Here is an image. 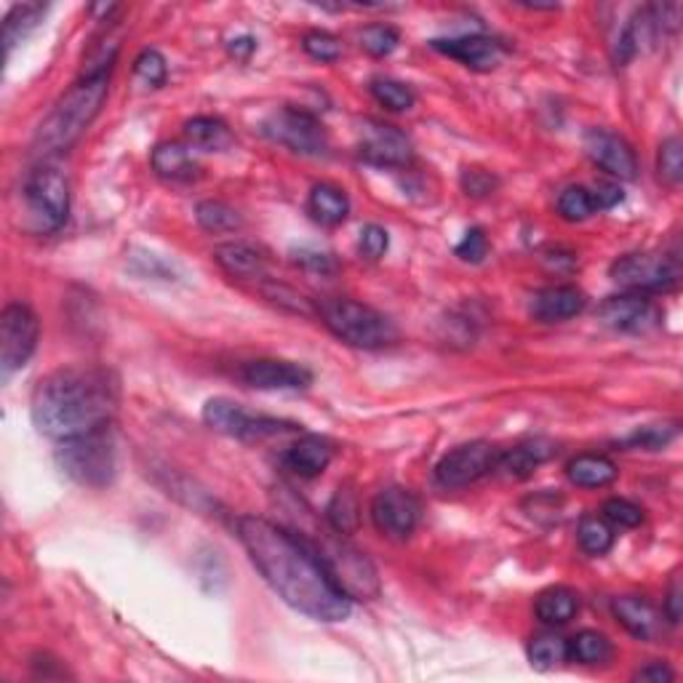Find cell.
Instances as JSON below:
<instances>
[{"label":"cell","instance_id":"1","mask_svg":"<svg viewBox=\"0 0 683 683\" xmlns=\"http://www.w3.org/2000/svg\"><path fill=\"white\" fill-rule=\"evenodd\" d=\"M238 537L264 582L299 614L315 622H345L350 617L352 598L308 537L259 516L240 518Z\"/></svg>","mask_w":683,"mask_h":683},{"label":"cell","instance_id":"2","mask_svg":"<svg viewBox=\"0 0 683 683\" xmlns=\"http://www.w3.org/2000/svg\"><path fill=\"white\" fill-rule=\"evenodd\" d=\"M117 406L113 374L94 367H67L51 371L35 385L29 414L38 433L54 440L108 427Z\"/></svg>","mask_w":683,"mask_h":683},{"label":"cell","instance_id":"3","mask_svg":"<svg viewBox=\"0 0 683 683\" xmlns=\"http://www.w3.org/2000/svg\"><path fill=\"white\" fill-rule=\"evenodd\" d=\"M110 73L84 75L62 99L54 104L44 123L35 132V152L40 156H54V152H67L78 142L99 115L102 104L108 102Z\"/></svg>","mask_w":683,"mask_h":683},{"label":"cell","instance_id":"4","mask_svg":"<svg viewBox=\"0 0 683 683\" xmlns=\"http://www.w3.org/2000/svg\"><path fill=\"white\" fill-rule=\"evenodd\" d=\"M318 315L334 337L361 350H380L398 339L390 318L356 299H323L318 305Z\"/></svg>","mask_w":683,"mask_h":683},{"label":"cell","instance_id":"5","mask_svg":"<svg viewBox=\"0 0 683 683\" xmlns=\"http://www.w3.org/2000/svg\"><path fill=\"white\" fill-rule=\"evenodd\" d=\"M57 462L59 468L80 486L104 488L113 484L117 457L115 438L113 433H110V425L94 430V433L59 440Z\"/></svg>","mask_w":683,"mask_h":683},{"label":"cell","instance_id":"6","mask_svg":"<svg viewBox=\"0 0 683 683\" xmlns=\"http://www.w3.org/2000/svg\"><path fill=\"white\" fill-rule=\"evenodd\" d=\"M29 229L38 235L57 233L70 214V185L57 169H35L22 190Z\"/></svg>","mask_w":683,"mask_h":683},{"label":"cell","instance_id":"7","mask_svg":"<svg viewBox=\"0 0 683 683\" xmlns=\"http://www.w3.org/2000/svg\"><path fill=\"white\" fill-rule=\"evenodd\" d=\"M262 134L270 142L286 147L305 158H323L328 152V134L313 113L299 108H281L262 123Z\"/></svg>","mask_w":683,"mask_h":683},{"label":"cell","instance_id":"8","mask_svg":"<svg viewBox=\"0 0 683 683\" xmlns=\"http://www.w3.org/2000/svg\"><path fill=\"white\" fill-rule=\"evenodd\" d=\"M203 422L216 433L229 435V438L238 440H264L273 438V435L294 433L299 425L286 420H275V417L264 414H251L244 406L233 403L227 398H211L203 406Z\"/></svg>","mask_w":683,"mask_h":683},{"label":"cell","instance_id":"9","mask_svg":"<svg viewBox=\"0 0 683 683\" xmlns=\"http://www.w3.org/2000/svg\"><path fill=\"white\" fill-rule=\"evenodd\" d=\"M38 315L22 302L5 305L0 313V374L11 380L38 347Z\"/></svg>","mask_w":683,"mask_h":683},{"label":"cell","instance_id":"10","mask_svg":"<svg viewBox=\"0 0 683 683\" xmlns=\"http://www.w3.org/2000/svg\"><path fill=\"white\" fill-rule=\"evenodd\" d=\"M614 284L635 294H665L679 286V262L665 254H625L611 264Z\"/></svg>","mask_w":683,"mask_h":683},{"label":"cell","instance_id":"11","mask_svg":"<svg viewBox=\"0 0 683 683\" xmlns=\"http://www.w3.org/2000/svg\"><path fill=\"white\" fill-rule=\"evenodd\" d=\"M499 455H502V449H497L488 440H473V444L457 446L435 464V481L444 488H464L479 484L481 479H486V475L497 470Z\"/></svg>","mask_w":683,"mask_h":683},{"label":"cell","instance_id":"12","mask_svg":"<svg viewBox=\"0 0 683 683\" xmlns=\"http://www.w3.org/2000/svg\"><path fill=\"white\" fill-rule=\"evenodd\" d=\"M358 156L371 166L380 169H400L409 166L414 158V147L403 132L390 123L363 121L361 123V142H358Z\"/></svg>","mask_w":683,"mask_h":683},{"label":"cell","instance_id":"13","mask_svg":"<svg viewBox=\"0 0 683 683\" xmlns=\"http://www.w3.org/2000/svg\"><path fill=\"white\" fill-rule=\"evenodd\" d=\"M420 499L409 488H382L371 502V521L376 532L390 539H409L420 523Z\"/></svg>","mask_w":683,"mask_h":683},{"label":"cell","instance_id":"14","mask_svg":"<svg viewBox=\"0 0 683 683\" xmlns=\"http://www.w3.org/2000/svg\"><path fill=\"white\" fill-rule=\"evenodd\" d=\"M240 380L254 390L268 393H297L313 385V371L291 361H275V358H259L240 369Z\"/></svg>","mask_w":683,"mask_h":683},{"label":"cell","instance_id":"15","mask_svg":"<svg viewBox=\"0 0 683 683\" xmlns=\"http://www.w3.org/2000/svg\"><path fill=\"white\" fill-rule=\"evenodd\" d=\"M585 152L598 169L617 176V179L630 182L638 176V158H635L633 147L617 134L606 132V128H591L585 134Z\"/></svg>","mask_w":683,"mask_h":683},{"label":"cell","instance_id":"16","mask_svg":"<svg viewBox=\"0 0 683 683\" xmlns=\"http://www.w3.org/2000/svg\"><path fill=\"white\" fill-rule=\"evenodd\" d=\"M598 318L614 332L638 334L649 332L659 323V310L651 299L644 294H622V297H609L598 308Z\"/></svg>","mask_w":683,"mask_h":683},{"label":"cell","instance_id":"17","mask_svg":"<svg viewBox=\"0 0 683 683\" xmlns=\"http://www.w3.org/2000/svg\"><path fill=\"white\" fill-rule=\"evenodd\" d=\"M438 54L457 59L468 70L475 73H488L497 70L505 59V46L497 38H486V35H459V38H438L433 40Z\"/></svg>","mask_w":683,"mask_h":683},{"label":"cell","instance_id":"18","mask_svg":"<svg viewBox=\"0 0 683 683\" xmlns=\"http://www.w3.org/2000/svg\"><path fill=\"white\" fill-rule=\"evenodd\" d=\"M611 614L633 638L657 644L665 635V614L651 600L641 596H620L611 600Z\"/></svg>","mask_w":683,"mask_h":683},{"label":"cell","instance_id":"19","mask_svg":"<svg viewBox=\"0 0 683 683\" xmlns=\"http://www.w3.org/2000/svg\"><path fill=\"white\" fill-rule=\"evenodd\" d=\"M587 297L582 288L571 284H558L542 288L532 297V315L542 323H561L580 315L585 310Z\"/></svg>","mask_w":683,"mask_h":683},{"label":"cell","instance_id":"20","mask_svg":"<svg viewBox=\"0 0 683 683\" xmlns=\"http://www.w3.org/2000/svg\"><path fill=\"white\" fill-rule=\"evenodd\" d=\"M214 262L238 281H262L268 275V257L257 246L244 244V240H229L214 249Z\"/></svg>","mask_w":683,"mask_h":683},{"label":"cell","instance_id":"21","mask_svg":"<svg viewBox=\"0 0 683 683\" xmlns=\"http://www.w3.org/2000/svg\"><path fill=\"white\" fill-rule=\"evenodd\" d=\"M334 459V446L332 440L323 438V435H302L291 449L286 451L284 462L291 473H297L299 479H318L323 470L332 464Z\"/></svg>","mask_w":683,"mask_h":683},{"label":"cell","instance_id":"22","mask_svg":"<svg viewBox=\"0 0 683 683\" xmlns=\"http://www.w3.org/2000/svg\"><path fill=\"white\" fill-rule=\"evenodd\" d=\"M150 166L156 171V176H161L163 182L171 185H185L200 176V166L193 158L190 147L179 142H161L152 150Z\"/></svg>","mask_w":683,"mask_h":683},{"label":"cell","instance_id":"23","mask_svg":"<svg viewBox=\"0 0 683 683\" xmlns=\"http://www.w3.org/2000/svg\"><path fill=\"white\" fill-rule=\"evenodd\" d=\"M552 455H556V449H552V444H547V440H539V438L529 440V444L516 446L512 451H502L494 473H502L505 479H516V481L529 479V475H532L542 462H547Z\"/></svg>","mask_w":683,"mask_h":683},{"label":"cell","instance_id":"24","mask_svg":"<svg viewBox=\"0 0 683 683\" xmlns=\"http://www.w3.org/2000/svg\"><path fill=\"white\" fill-rule=\"evenodd\" d=\"M308 211L310 216L323 227H337L350 214V198L342 187L332 185V182H321L310 190L308 196Z\"/></svg>","mask_w":683,"mask_h":683},{"label":"cell","instance_id":"25","mask_svg":"<svg viewBox=\"0 0 683 683\" xmlns=\"http://www.w3.org/2000/svg\"><path fill=\"white\" fill-rule=\"evenodd\" d=\"M185 139H187V147H193V150H203V152H225L235 142L227 123L211 115L190 117V121L185 123Z\"/></svg>","mask_w":683,"mask_h":683},{"label":"cell","instance_id":"26","mask_svg":"<svg viewBox=\"0 0 683 683\" xmlns=\"http://www.w3.org/2000/svg\"><path fill=\"white\" fill-rule=\"evenodd\" d=\"M620 468L606 455H580L567 464V479L582 488H604L614 484Z\"/></svg>","mask_w":683,"mask_h":683},{"label":"cell","instance_id":"27","mask_svg":"<svg viewBox=\"0 0 683 683\" xmlns=\"http://www.w3.org/2000/svg\"><path fill=\"white\" fill-rule=\"evenodd\" d=\"M534 611H537L539 622H545L550 628H561L574 620L576 611H580V596L571 587L563 585L547 587V591H542L537 596Z\"/></svg>","mask_w":683,"mask_h":683},{"label":"cell","instance_id":"28","mask_svg":"<svg viewBox=\"0 0 683 683\" xmlns=\"http://www.w3.org/2000/svg\"><path fill=\"white\" fill-rule=\"evenodd\" d=\"M44 14H46V5H40V3L14 5V9H11L3 20L5 51H11L16 44H22V40H25L27 35L40 25Z\"/></svg>","mask_w":683,"mask_h":683},{"label":"cell","instance_id":"29","mask_svg":"<svg viewBox=\"0 0 683 683\" xmlns=\"http://www.w3.org/2000/svg\"><path fill=\"white\" fill-rule=\"evenodd\" d=\"M569 644V659L580 665H604L609 662L611 655H614V646L598 630H582L574 638L567 641Z\"/></svg>","mask_w":683,"mask_h":683},{"label":"cell","instance_id":"30","mask_svg":"<svg viewBox=\"0 0 683 683\" xmlns=\"http://www.w3.org/2000/svg\"><path fill=\"white\" fill-rule=\"evenodd\" d=\"M576 539L587 556H606L614 545V526L604 516H585L576 526Z\"/></svg>","mask_w":683,"mask_h":683},{"label":"cell","instance_id":"31","mask_svg":"<svg viewBox=\"0 0 683 683\" xmlns=\"http://www.w3.org/2000/svg\"><path fill=\"white\" fill-rule=\"evenodd\" d=\"M600 203L593 187L571 185L558 196V214L567 222H585L593 214H598Z\"/></svg>","mask_w":683,"mask_h":683},{"label":"cell","instance_id":"32","mask_svg":"<svg viewBox=\"0 0 683 683\" xmlns=\"http://www.w3.org/2000/svg\"><path fill=\"white\" fill-rule=\"evenodd\" d=\"M569 659V644L558 633H539L529 644V662L537 670H552Z\"/></svg>","mask_w":683,"mask_h":683},{"label":"cell","instance_id":"33","mask_svg":"<svg viewBox=\"0 0 683 683\" xmlns=\"http://www.w3.org/2000/svg\"><path fill=\"white\" fill-rule=\"evenodd\" d=\"M371 97L382 104V108L393 110V113H409L417 102V94L411 91V86L400 84L393 78H376L369 86Z\"/></svg>","mask_w":683,"mask_h":683},{"label":"cell","instance_id":"34","mask_svg":"<svg viewBox=\"0 0 683 683\" xmlns=\"http://www.w3.org/2000/svg\"><path fill=\"white\" fill-rule=\"evenodd\" d=\"M198 225L206 233H233L240 227V214L233 206L222 203V200H203L196 209Z\"/></svg>","mask_w":683,"mask_h":683},{"label":"cell","instance_id":"35","mask_svg":"<svg viewBox=\"0 0 683 683\" xmlns=\"http://www.w3.org/2000/svg\"><path fill=\"white\" fill-rule=\"evenodd\" d=\"M361 521V510H358V499L350 488H339L334 494L332 505H328V523L337 534H352Z\"/></svg>","mask_w":683,"mask_h":683},{"label":"cell","instance_id":"36","mask_svg":"<svg viewBox=\"0 0 683 683\" xmlns=\"http://www.w3.org/2000/svg\"><path fill=\"white\" fill-rule=\"evenodd\" d=\"M657 171H659V179H662L668 187L681 185V179H683V142L679 137L665 139L662 147H659Z\"/></svg>","mask_w":683,"mask_h":683},{"label":"cell","instance_id":"37","mask_svg":"<svg viewBox=\"0 0 683 683\" xmlns=\"http://www.w3.org/2000/svg\"><path fill=\"white\" fill-rule=\"evenodd\" d=\"M675 435H679V425H646V427L633 430V433L622 440V446H628V449L659 451V449H665Z\"/></svg>","mask_w":683,"mask_h":683},{"label":"cell","instance_id":"38","mask_svg":"<svg viewBox=\"0 0 683 683\" xmlns=\"http://www.w3.org/2000/svg\"><path fill=\"white\" fill-rule=\"evenodd\" d=\"M400 33L390 25H369L361 33V49L371 57H390L398 49Z\"/></svg>","mask_w":683,"mask_h":683},{"label":"cell","instance_id":"39","mask_svg":"<svg viewBox=\"0 0 683 683\" xmlns=\"http://www.w3.org/2000/svg\"><path fill=\"white\" fill-rule=\"evenodd\" d=\"M600 512H604V518L611 523V526H620V529L641 526V523H644V518H646L644 508H638V505L630 502V499H625V497L606 499Z\"/></svg>","mask_w":683,"mask_h":683},{"label":"cell","instance_id":"40","mask_svg":"<svg viewBox=\"0 0 683 683\" xmlns=\"http://www.w3.org/2000/svg\"><path fill=\"white\" fill-rule=\"evenodd\" d=\"M302 49H305V54L313 57L315 62H326V64L337 62V59L342 57L339 38H334L332 33H326V29H310V33H305Z\"/></svg>","mask_w":683,"mask_h":683},{"label":"cell","instance_id":"41","mask_svg":"<svg viewBox=\"0 0 683 683\" xmlns=\"http://www.w3.org/2000/svg\"><path fill=\"white\" fill-rule=\"evenodd\" d=\"M134 73H137V78H142L147 86L158 88V86L166 84L169 64H166V59H163L161 51L145 49L142 54L134 59Z\"/></svg>","mask_w":683,"mask_h":683},{"label":"cell","instance_id":"42","mask_svg":"<svg viewBox=\"0 0 683 683\" xmlns=\"http://www.w3.org/2000/svg\"><path fill=\"white\" fill-rule=\"evenodd\" d=\"M358 249H361V257L376 262V259L385 257L387 249H390V235H387L385 227L367 225L361 229V238H358Z\"/></svg>","mask_w":683,"mask_h":683},{"label":"cell","instance_id":"43","mask_svg":"<svg viewBox=\"0 0 683 683\" xmlns=\"http://www.w3.org/2000/svg\"><path fill=\"white\" fill-rule=\"evenodd\" d=\"M455 254L462 259V262H470V264H479L484 262L486 254H488V238L486 233L481 227H473L464 233V238L459 240Z\"/></svg>","mask_w":683,"mask_h":683},{"label":"cell","instance_id":"44","mask_svg":"<svg viewBox=\"0 0 683 683\" xmlns=\"http://www.w3.org/2000/svg\"><path fill=\"white\" fill-rule=\"evenodd\" d=\"M462 190L473 198L492 196L497 190V176L486 169H464L462 171Z\"/></svg>","mask_w":683,"mask_h":683},{"label":"cell","instance_id":"45","mask_svg":"<svg viewBox=\"0 0 683 683\" xmlns=\"http://www.w3.org/2000/svg\"><path fill=\"white\" fill-rule=\"evenodd\" d=\"M633 681H644V683H670V681H675V673H673V668H670V665H665V662H651V665H646V668L635 670Z\"/></svg>","mask_w":683,"mask_h":683},{"label":"cell","instance_id":"46","mask_svg":"<svg viewBox=\"0 0 683 683\" xmlns=\"http://www.w3.org/2000/svg\"><path fill=\"white\" fill-rule=\"evenodd\" d=\"M681 582L679 576H675L673 582H670V591H668V600H665V620H670V625H679L681 622Z\"/></svg>","mask_w":683,"mask_h":683},{"label":"cell","instance_id":"47","mask_svg":"<svg viewBox=\"0 0 683 683\" xmlns=\"http://www.w3.org/2000/svg\"><path fill=\"white\" fill-rule=\"evenodd\" d=\"M596 190V198L600 203V211L606 209H614L617 203H620L622 198H625V193H622L620 185H611V182H600V185L593 187Z\"/></svg>","mask_w":683,"mask_h":683},{"label":"cell","instance_id":"48","mask_svg":"<svg viewBox=\"0 0 683 683\" xmlns=\"http://www.w3.org/2000/svg\"><path fill=\"white\" fill-rule=\"evenodd\" d=\"M257 51V40L251 35H244V38L229 40V54L238 59H249Z\"/></svg>","mask_w":683,"mask_h":683},{"label":"cell","instance_id":"49","mask_svg":"<svg viewBox=\"0 0 683 683\" xmlns=\"http://www.w3.org/2000/svg\"><path fill=\"white\" fill-rule=\"evenodd\" d=\"M299 262L308 264V268H313V270H321V273L332 270V257L318 254V251H313V254H302V259H299Z\"/></svg>","mask_w":683,"mask_h":683}]
</instances>
